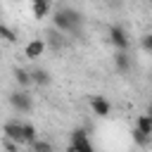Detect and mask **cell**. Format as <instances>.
<instances>
[{
  "instance_id": "20",
  "label": "cell",
  "mask_w": 152,
  "mask_h": 152,
  "mask_svg": "<svg viewBox=\"0 0 152 152\" xmlns=\"http://www.w3.org/2000/svg\"><path fill=\"white\" fill-rule=\"evenodd\" d=\"M147 114H152V104H150V107H147Z\"/></svg>"
},
{
  "instance_id": "4",
  "label": "cell",
  "mask_w": 152,
  "mask_h": 152,
  "mask_svg": "<svg viewBox=\"0 0 152 152\" xmlns=\"http://www.w3.org/2000/svg\"><path fill=\"white\" fill-rule=\"evenodd\" d=\"M69 150H76V152H93V142L88 140V133L83 128H76L71 133V145Z\"/></svg>"
},
{
  "instance_id": "17",
  "label": "cell",
  "mask_w": 152,
  "mask_h": 152,
  "mask_svg": "<svg viewBox=\"0 0 152 152\" xmlns=\"http://www.w3.org/2000/svg\"><path fill=\"white\" fill-rule=\"evenodd\" d=\"M48 38H50V48H52V50H59V48H62V43H64V40H62V36H59V33H55V31H52Z\"/></svg>"
},
{
  "instance_id": "7",
  "label": "cell",
  "mask_w": 152,
  "mask_h": 152,
  "mask_svg": "<svg viewBox=\"0 0 152 152\" xmlns=\"http://www.w3.org/2000/svg\"><path fill=\"white\" fill-rule=\"evenodd\" d=\"M114 66H116V71H121V74H128V71L133 69V57L128 55V50H116V52H114Z\"/></svg>"
},
{
  "instance_id": "15",
  "label": "cell",
  "mask_w": 152,
  "mask_h": 152,
  "mask_svg": "<svg viewBox=\"0 0 152 152\" xmlns=\"http://www.w3.org/2000/svg\"><path fill=\"white\" fill-rule=\"evenodd\" d=\"M0 36H2V38H5L7 43H14V40H17V33H14V31H12L10 26H5V24L0 26Z\"/></svg>"
},
{
  "instance_id": "16",
  "label": "cell",
  "mask_w": 152,
  "mask_h": 152,
  "mask_svg": "<svg viewBox=\"0 0 152 152\" xmlns=\"http://www.w3.org/2000/svg\"><path fill=\"white\" fill-rule=\"evenodd\" d=\"M31 147H33L36 152H50V150H52V145H50V142H43V140H38V138L31 142Z\"/></svg>"
},
{
  "instance_id": "1",
  "label": "cell",
  "mask_w": 152,
  "mask_h": 152,
  "mask_svg": "<svg viewBox=\"0 0 152 152\" xmlns=\"http://www.w3.org/2000/svg\"><path fill=\"white\" fill-rule=\"evenodd\" d=\"M52 21L57 26V31L62 33H69V36H83V17L81 12L71 10V7H64V10H57L52 14Z\"/></svg>"
},
{
  "instance_id": "5",
  "label": "cell",
  "mask_w": 152,
  "mask_h": 152,
  "mask_svg": "<svg viewBox=\"0 0 152 152\" xmlns=\"http://www.w3.org/2000/svg\"><path fill=\"white\" fill-rule=\"evenodd\" d=\"M109 43H112L116 50H128V48H131L128 33H126L121 26H112V28H109Z\"/></svg>"
},
{
  "instance_id": "13",
  "label": "cell",
  "mask_w": 152,
  "mask_h": 152,
  "mask_svg": "<svg viewBox=\"0 0 152 152\" xmlns=\"http://www.w3.org/2000/svg\"><path fill=\"white\" fill-rule=\"evenodd\" d=\"M150 138H152V135H150V133H145V131H140L138 126L133 128V140H135V142H138L140 147H145V145H150Z\"/></svg>"
},
{
  "instance_id": "11",
  "label": "cell",
  "mask_w": 152,
  "mask_h": 152,
  "mask_svg": "<svg viewBox=\"0 0 152 152\" xmlns=\"http://www.w3.org/2000/svg\"><path fill=\"white\" fill-rule=\"evenodd\" d=\"M14 81L26 88V86L33 83V76H31V71H26V69H14Z\"/></svg>"
},
{
  "instance_id": "2",
  "label": "cell",
  "mask_w": 152,
  "mask_h": 152,
  "mask_svg": "<svg viewBox=\"0 0 152 152\" xmlns=\"http://www.w3.org/2000/svg\"><path fill=\"white\" fill-rule=\"evenodd\" d=\"M10 107L17 112V114H28L31 109H33V97L28 95V93H24V90H14V93H10Z\"/></svg>"
},
{
  "instance_id": "18",
  "label": "cell",
  "mask_w": 152,
  "mask_h": 152,
  "mask_svg": "<svg viewBox=\"0 0 152 152\" xmlns=\"http://www.w3.org/2000/svg\"><path fill=\"white\" fill-rule=\"evenodd\" d=\"M140 48H142L145 52H150V55H152V33H147V36H142V38H140Z\"/></svg>"
},
{
  "instance_id": "3",
  "label": "cell",
  "mask_w": 152,
  "mask_h": 152,
  "mask_svg": "<svg viewBox=\"0 0 152 152\" xmlns=\"http://www.w3.org/2000/svg\"><path fill=\"white\" fill-rule=\"evenodd\" d=\"M2 133H5V138H10V140L24 145V121H19V119H10V121H5Z\"/></svg>"
},
{
  "instance_id": "10",
  "label": "cell",
  "mask_w": 152,
  "mask_h": 152,
  "mask_svg": "<svg viewBox=\"0 0 152 152\" xmlns=\"http://www.w3.org/2000/svg\"><path fill=\"white\" fill-rule=\"evenodd\" d=\"M31 10H33V17H36V19L48 17V12H50V0H31Z\"/></svg>"
},
{
  "instance_id": "9",
  "label": "cell",
  "mask_w": 152,
  "mask_h": 152,
  "mask_svg": "<svg viewBox=\"0 0 152 152\" xmlns=\"http://www.w3.org/2000/svg\"><path fill=\"white\" fill-rule=\"evenodd\" d=\"M31 76H33V86H38V88L52 83V76H50V71H45V69H31Z\"/></svg>"
},
{
  "instance_id": "19",
  "label": "cell",
  "mask_w": 152,
  "mask_h": 152,
  "mask_svg": "<svg viewBox=\"0 0 152 152\" xmlns=\"http://www.w3.org/2000/svg\"><path fill=\"white\" fill-rule=\"evenodd\" d=\"M107 5H112V7H119V5H121V0H107Z\"/></svg>"
},
{
  "instance_id": "14",
  "label": "cell",
  "mask_w": 152,
  "mask_h": 152,
  "mask_svg": "<svg viewBox=\"0 0 152 152\" xmlns=\"http://www.w3.org/2000/svg\"><path fill=\"white\" fill-rule=\"evenodd\" d=\"M36 128H33V124H28V121H24V145H31L33 140H36Z\"/></svg>"
},
{
  "instance_id": "6",
  "label": "cell",
  "mask_w": 152,
  "mask_h": 152,
  "mask_svg": "<svg viewBox=\"0 0 152 152\" xmlns=\"http://www.w3.org/2000/svg\"><path fill=\"white\" fill-rule=\"evenodd\" d=\"M90 109L95 112V116L104 119V116H109L112 104H109V100H107V97H102V95H93V97H90Z\"/></svg>"
},
{
  "instance_id": "8",
  "label": "cell",
  "mask_w": 152,
  "mask_h": 152,
  "mask_svg": "<svg viewBox=\"0 0 152 152\" xmlns=\"http://www.w3.org/2000/svg\"><path fill=\"white\" fill-rule=\"evenodd\" d=\"M43 52H45V40H43V38H33V40H31V43L24 48L26 59H38Z\"/></svg>"
},
{
  "instance_id": "12",
  "label": "cell",
  "mask_w": 152,
  "mask_h": 152,
  "mask_svg": "<svg viewBox=\"0 0 152 152\" xmlns=\"http://www.w3.org/2000/svg\"><path fill=\"white\" fill-rule=\"evenodd\" d=\"M135 126H138L140 131H145V133L152 135V114H140L138 121H135Z\"/></svg>"
}]
</instances>
